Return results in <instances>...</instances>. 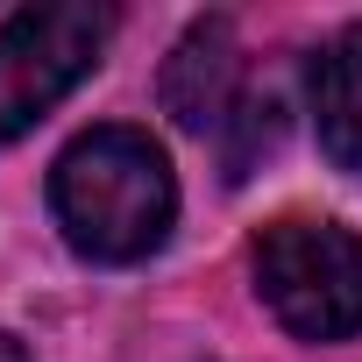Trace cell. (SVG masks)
Returning a JSON list of instances; mask_svg holds the SVG:
<instances>
[{
  "label": "cell",
  "instance_id": "1",
  "mask_svg": "<svg viewBox=\"0 0 362 362\" xmlns=\"http://www.w3.org/2000/svg\"><path fill=\"white\" fill-rule=\"evenodd\" d=\"M50 214L93 263H142L177 221L170 156L142 128H93L50 170Z\"/></svg>",
  "mask_w": 362,
  "mask_h": 362
},
{
  "label": "cell",
  "instance_id": "2",
  "mask_svg": "<svg viewBox=\"0 0 362 362\" xmlns=\"http://www.w3.org/2000/svg\"><path fill=\"white\" fill-rule=\"evenodd\" d=\"M256 291L298 341L362 334V242L341 221L284 214L256 235Z\"/></svg>",
  "mask_w": 362,
  "mask_h": 362
},
{
  "label": "cell",
  "instance_id": "3",
  "mask_svg": "<svg viewBox=\"0 0 362 362\" xmlns=\"http://www.w3.org/2000/svg\"><path fill=\"white\" fill-rule=\"evenodd\" d=\"M114 15L93 0H43L0 22V142L29 135L107 50Z\"/></svg>",
  "mask_w": 362,
  "mask_h": 362
},
{
  "label": "cell",
  "instance_id": "4",
  "mask_svg": "<svg viewBox=\"0 0 362 362\" xmlns=\"http://www.w3.org/2000/svg\"><path fill=\"white\" fill-rule=\"evenodd\" d=\"M235 107H242V50H235V29L206 15L185 29V43L163 64V114L192 135H214L235 121Z\"/></svg>",
  "mask_w": 362,
  "mask_h": 362
},
{
  "label": "cell",
  "instance_id": "5",
  "mask_svg": "<svg viewBox=\"0 0 362 362\" xmlns=\"http://www.w3.org/2000/svg\"><path fill=\"white\" fill-rule=\"evenodd\" d=\"M313 121L320 149L341 170H362V29H341L313 57Z\"/></svg>",
  "mask_w": 362,
  "mask_h": 362
},
{
  "label": "cell",
  "instance_id": "6",
  "mask_svg": "<svg viewBox=\"0 0 362 362\" xmlns=\"http://www.w3.org/2000/svg\"><path fill=\"white\" fill-rule=\"evenodd\" d=\"M0 362H29V355H22V341H15V334H0Z\"/></svg>",
  "mask_w": 362,
  "mask_h": 362
}]
</instances>
